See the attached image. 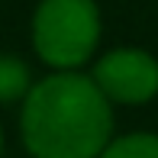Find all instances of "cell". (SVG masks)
Masks as SVG:
<instances>
[{"mask_svg": "<svg viewBox=\"0 0 158 158\" xmlns=\"http://www.w3.org/2000/svg\"><path fill=\"white\" fill-rule=\"evenodd\" d=\"M94 84L100 94L116 103H145L158 94V61L139 48L106 52L94 64Z\"/></svg>", "mask_w": 158, "mask_h": 158, "instance_id": "3", "label": "cell"}, {"mask_svg": "<svg viewBox=\"0 0 158 158\" xmlns=\"http://www.w3.org/2000/svg\"><path fill=\"white\" fill-rule=\"evenodd\" d=\"M97 158H158V135L155 132H129L123 139H110Z\"/></svg>", "mask_w": 158, "mask_h": 158, "instance_id": "4", "label": "cell"}, {"mask_svg": "<svg viewBox=\"0 0 158 158\" xmlns=\"http://www.w3.org/2000/svg\"><path fill=\"white\" fill-rule=\"evenodd\" d=\"M0 148H3V132H0Z\"/></svg>", "mask_w": 158, "mask_h": 158, "instance_id": "6", "label": "cell"}, {"mask_svg": "<svg viewBox=\"0 0 158 158\" xmlns=\"http://www.w3.org/2000/svg\"><path fill=\"white\" fill-rule=\"evenodd\" d=\"M29 87V68L13 55H0V103H13L26 97Z\"/></svg>", "mask_w": 158, "mask_h": 158, "instance_id": "5", "label": "cell"}, {"mask_svg": "<svg viewBox=\"0 0 158 158\" xmlns=\"http://www.w3.org/2000/svg\"><path fill=\"white\" fill-rule=\"evenodd\" d=\"M19 132L32 158H97L113 139V110L94 77L58 71L29 87Z\"/></svg>", "mask_w": 158, "mask_h": 158, "instance_id": "1", "label": "cell"}, {"mask_svg": "<svg viewBox=\"0 0 158 158\" xmlns=\"http://www.w3.org/2000/svg\"><path fill=\"white\" fill-rule=\"evenodd\" d=\"M100 13L94 0H42L32 19V45L39 58L58 71H74L94 55Z\"/></svg>", "mask_w": 158, "mask_h": 158, "instance_id": "2", "label": "cell"}]
</instances>
